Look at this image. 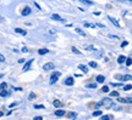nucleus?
<instances>
[{
  "instance_id": "1",
  "label": "nucleus",
  "mask_w": 132,
  "mask_h": 120,
  "mask_svg": "<svg viewBox=\"0 0 132 120\" xmlns=\"http://www.w3.org/2000/svg\"><path fill=\"white\" fill-rule=\"evenodd\" d=\"M59 76H61V73H60V72H54V73L50 75V84H51V85L55 84V83L58 81Z\"/></svg>"
},
{
  "instance_id": "2",
  "label": "nucleus",
  "mask_w": 132,
  "mask_h": 120,
  "mask_svg": "<svg viewBox=\"0 0 132 120\" xmlns=\"http://www.w3.org/2000/svg\"><path fill=\"white\" fill-rule=\"evenodd\" d=\"M101 104H104L106 108H110L111 106H115L114 102H113V99H111V98H108V97L104 98V99H101Z\"/></svg>"
},
{
  "instance_id": "3",
  "label": "nucleus",
  "mask_w": 132,
  "mask_h": 120,
  "mask_svg": "<svg viewBox=\"0 0 132 120\" xmlns=\"http://www.w3.org/2000/svg\"><path fill=\"white\" fill-rule=\"evenodd\" d=\"M55 68V64L53 63V62H48V63H45L44 65H43V69L45 70V72H49V70H53Z\"/></svg>"
},
{
  "instance_id": "4",
  "label": "nucleus",
  "mask_w": 132,
  "mask_h": 120,
  "mask_svg": "<svg viewBox=\"0 0 132 120\" xmlns=\"http://www.w3.org/2000/svg\"><path fill=\"white\" fill-rule=\"evenodd\" d=\"M31 12H32V9L30 7V6H26L22 11H21V15L25 17V16H28V15H31Z\"/></svg>"
},
{
  "instance_id": "5",
  "label": "nucleus",
  "mask_w": 132,
  "mask_h": 120,
  "mask_svg": "<svg viewBox=\"0 0 132 120\" xmlns=\"http://www.w3.org/2000/svg\"><path fill=\"white\" fill-rule=\"evenodd\" d=\"M33 62H34V60H30V61H27V62H26V64H25V65H23V68H22V70H23V72H27V70H30V68H31V65H32V63Z\"/></svg>"
},
{
  "instance_id": "6",
  "label": "nucleus",
  "mask_w": 132,
  "mask_h": 120,
  "mask_svg": "<svg viewBox=\"0 0 132 120\" xmlns=\"http://www.w3.org/2000/svg\"><path fill=\"white\" fill-rule=\"evenodd\" d=\"M108 18H109V21H110V22L116 27V28H120V23H119V21H117V20H115L113 16H108Z\"/></svg>"
},
{
  "instance_id": "7",
  "label": "nucleus",
  "mask_w": 132,
  "mask_h": 120,
  "mask_svg": "<svg viewBox=\"0 0 132 120\" xmlns=\"http://www.w3.org/2000/svg\"><path fill=\"white\" fill-rule=\"evenodd\" d=\"M116 78H117V79H120V80H122V81L132 80V75H130V74H126V75H124V76H121V75H117Z\"/></svg>"
},
{
  "instance_id": "8",
  "label": "nucleus",
  "mask_w": 132,
  "mask_h": 120,
  "mask_svg": "<svg viewBox=\"0 0 132 120\" xmlns=\"http://www.w3.org/2000/svg\"><path fill=\"white\" fill-rule=\"evenodd\" d=\"M73 83H75V79L72 78V76H68V78H66L65 79V85H67V86H71V85H73Z\"/></svg>"
},
{
  "instance_id": "9",
  "label": "nucleus",
  "mask_w": 132,
  "mask_h": 120,
  "mask_svg": "<svg viewBox=\"0 0 132 120\" xmlns=\"http://www.w3.org/2000/svg\"><path fill=\"white\" fill-rule=\"evenodd\" d=\"M51 20H53V21H58V22H64V20H63L58 13H53V15H51Z\"/></svg>"
},
{
  "instance_id": "10",
  "label": "nucleus",
  "mask_w": 132,
  "mask_h": 120,
  "mask_svg": "<svg viewBox=\"0 0 132 120\" xmlns=\"http://www.w3.org/2000/svg\"><path fill=\"white\" fill-rule=\"evenodd\" d=\"M15 32L17 34H21V35H27V30L22 29V28H15Z\"/></svg>"
},
{
  "instance_id": "11",
  "label": "nucleus",
  "mask_w": 132,
  "mask_h": 120,
  "mask_svg": "<svg viewBox=\"0 0 132 120\" xmlns=\"http://www.w3.org/2000/svg\"><path fill=\"white\" fill-rule=\"evenodd\" d=\"M78 69H81L83 73H88V67L86 65V64H78V67H77Z\"/></svg>"
},
{
  "instance_id": "12",
  "label": "nucleus",
  "mask_w": 132,
  "mask_h": 120,
  "mask_svg": "<svg viewBox=\"0 0 132 120\" xmlns=\"http://www.w3.org/2000/svg\"><path fill=\"white\" fill-rule=\"evenodd\" d=\"M55 115L59 117V118H60V117H64V115H65V110H64V109H58V110H55Z\"/></svg>"
},
{
  "instance_id": "13",
  "label": "nucleus",
  "mask_w": 132,
  "mask_h": 120,
  "mask_svg": "<svg viewBox=\"0 0 132 120\" xmlns=\"http://www.w3.org/2000/svg\"><path fill=\"white\" fill-rule=\"evenodd\" d=\"M125 61H126V56H124V55H120V56L117 57V63H119V64L125 63Z\"/></svg>"
},
{
  "instance_id": "14",
  "label": "nucleus",
  "mask_w": 132,
  "mask_h": 120,
  "mask_svg": "<svg viewBox=\"0 0 132 120\" xmlns=\"http://www.w3.org/2000/svg\"><path fill=\"white\" fill-rule=\"evenodd\" d=\"M53 104H54V107H55V108H61V107H63V103H61L59 99H54Z\"/></svg>"
},
{
  "instance_id": "15",
  "label": "nucleus",
  "mask_w": 132,
  "mask_h": 120,
  "mask_svg": "<svg viewBox=\"0 0 132 120\" xmlns=\"http://www.w3.org/2000/svg\"><path fill=\"white\" fill-rule=\"evenodd\" d=\"M75 32H76V33H77V34H80V35H81V36H83V38H84V36H86V33H84V32H83V30L81 29V28H75Z\"/></svg>"
},
{
  "instance_id": "16",
  "label": "nucleus",
  "mask_w": 132,
  "mask_h": 120,
  "mask_svg": "<svg viewBox=\"0 0 132 120\" xmlns=\"http://www.w3.org/2000/svg\"><path fill=\"white\" fill-rule=\"evenodd\" d=\"M0 96H1V97H9V96H10V92L6 90H1L0 91Z\"/></svg>"
},
{
  "instance_id": "17",
  "label": "nucleus",
  "mask_w": 132,
  "mask_h": 120,
  "mask_svg": "<svg viewBox=\"0 0 132 120\" xmlns=\"http://www.w3.org/2000/svg\"><path fill=\"white\" fill-rule=\"evenodd\" d=\"M48 52H49L48 49H39V50H38V54H39V55H47Z\"/></svg>"
},
{
  "instance_id": "18",
  "label": "nucleus",
  "mask_w": 132,
  "mask_h": 120,
  "mask_svg": "<svg viewBox=\"0 0 132 120\" xmlns=\"http://www.w3.org/2000/svg\"><path fill=\"white\" fill-rule=\"evenodd\" d=\"M110 86H113V87H122L124 84H121V83H110Z\"/></svg>"
},
{
  "instance_id": "19",
  "label": "nucleus",
  "mask_w": 132,
  "mask_h": 120,
  "mask_svg": "<svg viewBox=\"0 0 132 120\" xmlns=\"http://www.w3.org/2000/svg\"><path fill=\"white\" fill-rule=\"evenodd\" d=\"M104 80H105V76H104V75H98V76H97V83H99V84L104 83Z\"/></svg>"
},
{
  "instance_id": "20",
  "label": "nucleus",
  "mask_w": 132,
  "mask_h": 120,
  "mask_svg": "<svg viewBox=\"0 0 132 120\" xmlns=\"http://www.w3.org/2000/svg\"><path fill=\"white\" fill-rule=\"evenodd\" d=\"M67 117H68L70 119H76V118H77V113L71 112V113H68V114H67Z\"/></svg>"
},
{
  "instance_id": "21",
  "label": "nucleus",
  "mask_w": 132,
  "mask_h": 120,
  "mask_svg": "<svg viewBox=\"0 0 132 120\" xmlns=\"http://www.w3.org/2000/svg\"><path fill=\"white\" fill-rule=\"evenodd\" d=\"M122 89H124V91H130V90H132V85L131 84L124 85V86H122Z\"/></svg>"
},
{
  "instance_id": "22",
  "label": "nucleus",
  "mask_w": 132,
  "mask_h": 120,
  "mask_svg": "<svg viewBox=\"0 0 132 120\" xmlns=\"http://www.w3.org/2000/svg\"><path fill=\"white\" fill-rule=\"evenodd\" d=\"M71 50H72V52H73V54H76V55H82V52H81V51H80L77 47H75V46H73Z\"/></svg>"
},
{
  "instance_id": "23",
  "label": "nucleus",
  "mask_w": 132,
  "mask_h": 120,
  "mask_svg": "<svg viewBox=\"0 0 132 120\" xmlns=\"http://www.w3.org/2000/svg\"><path fill=\"white\" fill-rule=\"evenodd\" d=\"M88 65H89V67H92V68H97V67H98V63H97V62H94V61H91V62L88 63Z\"/></svg>"
},
{
  "instance_id": "24",
  "label": "nucleus",
  "mask_w": 132,
  "mask_h": 120,
  "mask_svg": "<svg viewBox=\"0 0 132 120\" xmlns=\"http://www.w3.org/2000/svg\"><path fill=\"white\" fill-rule=\"evenodd\" d=\"M113 119H114L113 115H103L101 117V120H113Z\"/></svg>"
},
{
  "instance_id": "25",
  "label": "nucleus",
  "mask_w": 132,
  "mask_h": 120,
  "mask_svg": "<svg viewBox=\"0 0 132 120\" xmlns=\"http://www.w3.org/2000/svg\"><path fill=\"white\" fill-rule=\"evenodd\" d=\"M125 63H126V65H127V67H130V65L132 64V58H131V57H126Z\"/></svg>"
},
{
  "instance_id": "26",
  "label": "nucleus",
  "mask_w": 132,
  "mask_h": 120,
  "mask_svg": "<svg viewBox=\"0 0 132 120\" xmlns=\"http://www.w3.org/2000/svg\"><path fill=\"white\" fill-rule=\"evenodd\" d=\"M84 27H86V28H96L97 26L93 24V23H87V22H86V23H84Z\"/></svg>"
},
{
  "instance_id": "27",
  "label": "nucleus",
  "mask_w": 132,
  "mask_h": 120,
  "mask_svg": "<svg viewBox=\"0 0 132 120\" xmlns=\"http://www.w3.org/2000/svg\"><path fill=\"white\" fill-rule=\"evenodd\" d=\"M82 4H86V5H93L94 2L93 1H91V0H80Z\"/></svg>"
},
{
  "instance_id": "28",
  "label": "nucleus",
  "mask_w": 132,
  "mask_h": 120,
  "mask_svg": "<svg viewBox=\"0 0 132 120\" xmlns=\"http://www.w3.org/2000/svg\"><path fill=\"white\" fill-rule=\"evenodd\" d=\"M97 86H98V85L94 83V84H88L86 87H87V89H97Z\"/></svg>"
},
{
  "instance_id": "29",
  "label": "nucleus",
  "mask_w": 132,
  "mask_h": 120,
  "mask_svg": "<svg viewBox=\"0 0 132 120\" xmlns=\"http://www.w3.org/2000/svg\"><path fill=\"white\" fill-rule=\"evenodd\" d=\"M86 50H88V51H97V49H96L93 45H89V46H87V47H86Z\"/></svg>"
},
{
  "instance_id": "30",
  "label": "nucleus",
  "mask_w": 132,
  "mask_h": 120,
  "mask_svg": "<svg viewBox=\"0 0 132 120\" xmlns=\"http://www.w3.org/2000/svg\"><path fill=\"white\" fill-rule=\"evenodd\" d=\"M34 109H45L43 104H34Z\"/></svg>"
},
{
  "instance_id": "31",
  "label": "nucleus",
  "mask_w": 132,
  "mask_h": 120,
  "mask_svg": "<svg viewBox=\"0 0 132 120\" xmlns=\"http://www.w3.org/2000/svg\"><path fill=\"white\" fill-rule=\"evenodd\" d=\"M6 87H7V84H6V83H1V84H0V91L6 90Z\"/></svg>"
},
{
  "instance_id": "32",
  "label": "nucleus",
  "mask_w": 132,
  "mask_h": 120,
  "mask_svg": "<svg viewBox=\"0 0 132 120\" xmlns=\"http://www.w3.org/2000/svg\"><path fill=\"white\" fill-rule=\"evenodd\" d=\"M35 97H37V96H35V93H34V92H31V93H30V96H28V99H30V101H32V99H34Z\"/></svg>"
},
{
  "instance_id": "33",
  "label": "nucleus",
  "mask_w": 132,
  "mask_h": 120,
  "mask_svg": "<svg viewBox=\"0 0 132 120\" xmlns=\"http://www.w3.org/2000/svg\"><path fill=\"white\" fill-rule=\"evenodd\" d=\"M110 96L111 97H119V92L117 91H113V92H110Z\"/></svg>"
},
{
  "instance_id": "34",
  "label": "nucleus",
  "mask_w": 132,
  "mask_h": 120,
  "mask_svg": "<svg viewBox=\"0 0 132 120\" xmlns=\"http://www.w3.org/2000/svg\"><path fill=\"white\" fill-rule=\"evenodd\" d=\"M117 101H119L120 103H127V102H126V98H121V97H119Z\"/></svg>"
},
{
  "instance_id": "35",
  "label": "nucleus",
  "mask_w": 132,
  "mask_h": 120,
  "mask_svg": "<svg viewBox=\"0 0 132 120\" xmlns=\"http://www.w3.org/2000/svg\"><path fill=\"white\" fill-rule=\"evenodd\" d=\"M99 115H101V112H100V110H96V112L93 113V117H99Z\"/></svg>"
},
{
  "instance_id": "36",
  "label": "nucleus",
  "mask_w": 132,
  "mask_h": 120,
  "mask_svg": "<svg viewBox=\"0 0 132 120\" xmlns=\"http://www.w3.org/2000/svg\"><path fill=\"white\" fill-rule=\"evenodd\" d=\"M108 36H109L110 39H119V36H116V35H113V34H109Z\"/></svg>"
},
{
  "instance_id": "37",
  "label": "nucleus",
  "mask_w": 132,
  "mask_h": 120,
  "mask_svg": "<svg viewBox=\"0 0 132 120\" xmlns=\"http://www.w3.org/2000/svg\"><path fill=\"white\" fill-rule=\"evenodd\" d=\"M103 92H109V86H103Z\"/></svg>"
},
{
  "instance_id": "38",
  "label": "nucleus",
  "mask_w": 132,
  "mask_h": 120,
  "mask_svg": "<svg viewBox=\"0 0 132 120\" xmlns=\"http://www.w3.org/2000/svg\"><path fill=\"white\" fill-rule=\"evenodd\" d=\"M17 106V102H14V103H11L10 106H9V108H14V107H16Z\"/></svg>"
},
{
  "instance_id": "39",
  "label": "nucleus",
  "mask_w": 132,
  "mask_h": 120,
  "mask_svg": "<svg viewBox=\"0 0 132 120\" xmlns=\"http://www.w3.org/2000/svg\"><path fill=\"white\" fill-rule=\"evenodd\" d=\"M33 120H43V117L42 115H38V117H34V119Z\"/></svg>"
},
{
  "instance_id": "40",
  "label": "nucleus",
  "mask_w": 132,
  "mask_h": 120,
  "mask_svg": "<svg viewBox=\"0 0 132 120\" xmlns=\"http://www.w3.org/2000/svg\"><path fill=\"white\" fill-rule=\"evenodd\" d=\"M127 44H129L127 41H122V44H121V47H125V46H126Z\"/></svg>"
},
{
  "instance_id": "41",
  "label": "nucleus",
  "mask_w": 132,
  "mask_h": 120,
  "mask_svg": "<svg viewBox=\"0 0 132 120\" xmlns=\"http://www.w3.org/2000/svg\"><path fill=\"white\" fill-rule=\"evenodd\" d=\"M0 62H5V57L2 55H0Z\"/></svg>"
},
{
  "instance_id": "42",
  "label": "nucleus",
  "mask_w": 132,
  "mask_h": 120,
  "mask_svg": "<svg viewBox=\"0 0 132 120\" xmlns=\"http://www.w3.org/2000/svg\"><path fill=\"white\" fill-rule=\"evenodd\" d=\"M21 51H22V52H28V49H27V47H22Z\"/></svg>"
},
{
  "instance_id": "43",
  "label": "nucleus",
  "mask_w": 132,
  "mask_h": 120,
  "mask_svg": "<svg viewBox=\"0 0 132 120\" xmlns=\"http://www.w3.org/2000/svg\"><path fill=\"white\" fill-rule=\"evenodd\" d=\"M126 102H129V103H132V97H129V98H126Z\"/></svg>"
},
{
  "instance_id": "44",
  "label": "nucleus",
  "mask_w": 132,
  "mask_h": 120,
  "mask_svg": "<svg viewBox=\"0 0 132 120\" xmlns=\"http://www.w3.org/2000/svg\"><path fill=\"white\" fill-rule=\"evenodd\" d=\"M34 5H35V7H37V9H38V10H42V9H40V6H39V5H38V4H37V2H34Z\"/></svg>"
},
{
  "instance_id": "45",
  "label": "nucleus",
  "mask_w": 132,
  "mask_h": 120,
  "mask_svg": "<svg viewBox=\"0 0 132 120\" xmlns=\"http://www.w3.org/2000/svg\"><path fill=\"white\" fill-rule=\"evenodd\" d=\"M23 62H25V58H20L18 60V63H23Z\"/></svg>"
},
{
  "instance_id": "46",
  "label": "nucleus",
  "mask_w": 132,
  "mask_h": 120,
  "mask_svg": "<svg viewBox=\"0 0 132 120\" xmlns=\"http://www.w3.org/2000/svg\"><path fill=\"white\" fill-rule=\"evenodd\" d=\"M2 115H4V113H2V112H0V118H1Z\"/></svg>"
},
{
  "instance_id": "47",
  "label": "nucleus",
  "mask_w": 132,
  "mask_h": 120,
  "mask_svg": "<svg viewBox=\"0 0 132 120\" xmlns=\"http://www.w3.org/2000/svg\"><path fill=\"white\" fill-rule=\"evenodd\" d=\"M2 76H4V74H0V79H1V78H2Z\"/></svg>"
},
{
  "instance_id": "48",
  "label": "nucleus",
  "mask_w": 132,
  "mask_h": 120,
  "mask_svg": "<svg viewBox=\"0 0 132 120\" xmlns=\"http://www.w3.org/2000/svg\"><path fill=\"white\" fill-rule=\"evenodd\" d=\"M129 1H130V2H132V0H129Z\"/></svg>"
}]
</instances>
